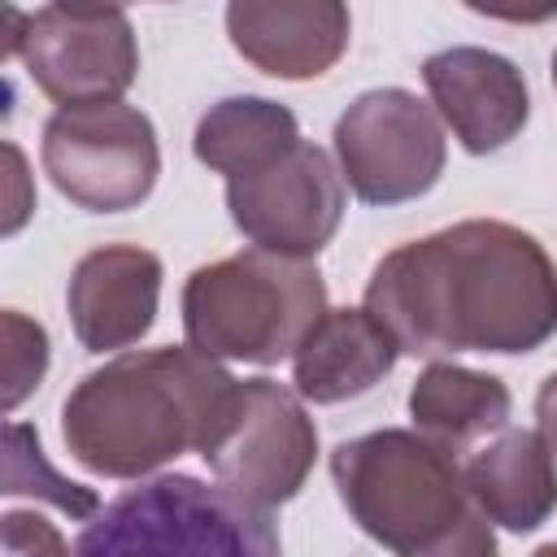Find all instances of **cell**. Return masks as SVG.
<instances>
[{
    "label": "cell",
    "instance_id": "10",
    "mask_svg": "<svg viewBox=\"0 0 557 557\" xmlns=\"http://www.w3.org/2000/svg\"><path fill=\"white\" fill-rule=\"evenodd\" d=\"M226 209L252 248L313 261L344 222L348 183L326 148L300 139L265 170L226 178Z\"/></svg>",
    "mask_w": 557,
    "mask_h": 557
},
{
    "label": "cell",
    "instance_id": "5",
    "mask_svg": "<svg viewBox=\"0 0 557 557\" xmlns=\"http://www.w3.org/2000/svg\"><path fill=\"white\" fill-rule=\"evenodd\" d=\"M261 509L231 492L226 483H205L196 474H144L135 487L113 496L74 540L83 557L122 553H191V557H274L283 548L278 527Z\"/></svg>",
    "mask_w": 557,
    "mask_h": 557
},
{
    "label": "cell",
    "instance_id": "11",
    "mask_svg": "<svg viewBox=\"0 0 557 557\" xmlns=\"http://www.w3.org/2000/svg\"><path fill=\"white\" fill-rule=\"evenodd\" d=\"M426 96L440 122L470 157L500 152L513 144L531 117V91L522 70L492 48L453 44L422 61Z\"/></svg>",
    "mask_w": 557,
    "mask_h": 557
},
{
    "label": "cell",
    "instance_id": "22",
    "mask_svg": "<svg viewBox=\"0 0 557 557\" xmlns=\"http://www.w3.org/2000/svg\"><path fill=\"white\" fill-rule=\"evenodd\" d=\"M4 157H9V165H13V191H22V187H26V161H22V148H17V144H4ZM30 209H35V205H30L26 196H17V205H13L9 218H4V235H13Z\"/></svg>",
    "mask_w": 557,
    "mask_h": 557
},
{
    "label": "cell",
    "instance_id": "15",
    "mask_svg": "<svg viewBox=\"0 0 557 557\" xmlns=\"http://www.w3.org/2000/svg\"><path fill=\"white\" fill-rule=\"evenodd\" d=\"M461 470L474 505L500 531L531 535L557 513V457L540 426L496 431L483 448L470 453Z\"/></svg>",
    "mask_w": 557,
    "mask_h": 557
},
{
    "label": "cell",
    "instance_id": "6",
    "mask_svg": "<svg viewBox=\"0 0 557 557\" xmlns=\"http://www.w3.org/2000/svg\"><path fill=\"white\" fill-rule=\"evenodd\" d=\"M200 461L261 509L296 500L318 461V426L305 396L274 379H235L200 444Z\"/></svg>",
    "mask_w": 557,
    "mask_h": 557
},
{
    "label": "cell",
    "instance_id": "8",
    "mask_svg": "<svg viewBox=\"0 0 557 557\" xmlns=\"http://www.w3.org/2000/svg\"><path fill=\"white\" fill-rule=\"evenodd\" d=\"M9 57L61 104L122 100L139 74V39L122 0H48L35 13L9 9Z\"/></svg>",
    "mask_w": 557,
    "mask_h": 557
},
{
    "label": "cell",
    "instance_id": "1",
    "mask_svg": "<svg viewBox=\"0 0 557 557\" xmlns=\"http://www.w3.org/2000/svg\"><path fill=\"white\" fill-rule=\"evenodd\" d=\"M361 305L409 357H522L557 335V265L500 218H466L374 261Z\"/></svg>",
    "mask_w": 557,
    "mask_h": 557
},
{
    "label": "cell",
    "instance_id": "4",
    "mask_svg": "<svg viewBox=\"0 0 557 557\" xmlns=\"http://www.w3.org/2000/svg\"><path fill=\"white\" fill-rule=\"evenodd\" d=\"M326 313V283L309 257L248 248L196 265L183 283V335L218 361L278 366Z\"/></svg>",
    "mask_w": 557,
    "mask_h": 557
},
{
    "label": "cell",
    "instance_id": "17",
    "mask_svg": "<svg viewBox=\"0 0 557 557\" xmlns=\"http://www.w3.org/2000/svg\"><path fill=\"white\" fill-rule=\"evenodd\" d=\"M296 144H300L296 113L270 96H226L200 113L191 135L196 161L222 178L265 170Z\"/></svg>",
    "mask_w": 557,
    "mask_h": 557
},
{
    "label": "cell",
    "instance_id": "2",
    "mask_svg": "<svg viewBox=\"0 0 557 557\" xmlns=\"http://www.w3.org/2000/svg\"><path fill=\"white\" fill-rule=\"evenodd\" d=\"M231 370L196 344L122 348L87 370L61 405L65 453L100 479H144L183 453H200Z\"/></svg>",
    "mask_w": 557,
    "mask_h": 557
},
{
    "label": "cell",
    "instance_id": "16",
    "mask_svg": "<svg viewBox=\"0 0 557 557\" xmlns=\"http://www.w3.org/2000/svg\"><path fill=\"white\" fill-rule=\"evenodd\" d=\"M513 396L505 379L487 370H470L457 361L431 357L426 370L409 387V418L422 435L444 444L448 453H466L470 444L509 426Z\"/></svg>",
    "mask_w": 557,
    "mask_h": 557
},
{
    "label": "cell",
    "instance_id": "19",
    "mask_svg": "<svg viewBox=\"0 0 557 557\" xmlns=\"http://www.w3.org/2000/svg\"><path fill=\"white\" fill-rule=\"evenodd\" d=\"M4 331V409L13 413L48 374V331L17 309L0 313Z\"/></svg>",
    "mask_w": 557,
    "mask_h": 557
},
{
    "label": "cell",
    "instance_id": "9",
    "mask_svg": "<svg viewBox=\"0 0 557 557\" xmlns=\"http://www.w3.org/2000/svg\"><path fill=\"white\" fill-rule=\"evenodd\" d=\"M339 174L361 205H405L426 196L448 161V139L435 104L409 87L361 91L331 131Z\"/></svg>",
    "mask_w": 557,
    "mask_h": 557
},
{
    "label": "cell",
    "instance_id": "12",
    "mask_svg": "<svg viewBox=\"0 0 557 557\" xmlns=\"http://www.w3.org/2000/svg\"><path fill=\"white\" fill-rule=\"evenodd\" d=\"M161 278V257L139 244H100L83 252L65 287L74 339L87 352L135 348L157 322Z\"/></svg>",
    "mask_w": 557,
    "mask_h": 557
},
{
    "label": "cell",
    "instance_id": "18",
    "mask_svg": "<svg viewBox=\"0 0 557 557\" xmlns=\"http://www.w3.org/2000/svg\"><path fill=\"white\" fill-rule=\"evenodd\" d=\"M0 492L4 496L30 492V496L57 505L70 518H83V522H91L100 513V500H96L91 487L70 483L61 470L48 466V457L39 448V431H30L26 422H9L4 426V487Z\"/></svg>",
    "mask_w": 557,
    "mask_h": 557
},
{
    "label": "cell",
    "instance_id": "7",
    "mask_svg": "<svg viewBox=\"0 0 557 557\" xmlns=\"http://www.w3.org/2000/svg\"><path fill=\"white\" fill-rule=\"evenodd\" d=\"M39 161L52 187L83 213L139 209L161 174L157 126L126 100L61 104L44 122Z\"/></svg>",
    "mask_w": 557,
    "mask_h": 557
},
{
    "label": "cell",
    "instance_id": "3",
    "mask_svg": "<svg viewBox=\"0 0 557 557\" xmlns=\"http://www.w3.org/2000/svg\"><path fill=\"white\" fill-rule=\"evenodd\" d=\"M339 505L379 548L400 557H492L496 531L466 487L457 453L418 426H383L331 448Z\"/></svg>",
    "mask_w": 557,
    "mask_h": 557
},
{
    "label": "cell",
    "instance_id": "13",
    "mask_svg": "<svg viewBox=\"0 0 557 557\" xmlns=\"http://www.w3.org/2000/svg\"><path fill=\"white\" fill-rule=\"evenodd\" d=\"M226 39L252 70L309 83L348 52L352 13L348 0H226Z\"/></svg>",
    "mask_w": 557,
    "mask_h": 557
},
{
    "label": "cell",
    "instance_id": "20",
    "mask_svg": "<svg viewBox=\"0 0 557 557\" xmlns=\"http://www.w3.org/2000/svg\"><path fill=\"white\" fill-rule=\"evenodd\" d=\"M470 13L509 22V26H544L557 17V0H461Z\"/></svg>",
    "mask_w": 557,
    "mask_h": 557
},
{
    "label": "cell",
    "instance_id": "14",
    "mask_svg": "<svg viewBox=\"0 0 557 557\" xmlns=\"http://www.w3.org/2000/svg\"><path fill=\"white\" fill-rule=\"evenodd\" d=\"M396 357L400 344L366 305H326V313L305 331L292 352V387L309 405H344L383 383L396 370Z\"/></svg>",
    "mask_w": 557,
    "mask_h": 557
},
{
    "label": "cell",
    "instance_id": "21",
    "mask_svg": "<svg viewBox=\"0 0 557 557\" xmlns=\"http://www.w3.org/2000/svg\"><path fill=\"white\" fill-rule=\"evenodd\" d=\"M535 426H540V435L548 440V448L557 457V370L535 392Z\"/></svg>",
    "mask_w": 557,
    "mask_h": 557
},
{
    "label": "cell",
    "instance_id": "23",
    "mask_svg": "<svg viewBox=\"0 0 557 557\" xmlns=\"http://www.w3.org/2000/svg\"><path fill=\"white\" fill-rule=\"evenodd\" d=\"M553 87H557V48H553Z\"/></svg>",
    "mask_w": 557,
    "mask_h": 557
}]
</instances>
